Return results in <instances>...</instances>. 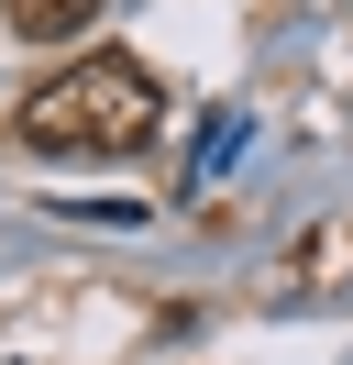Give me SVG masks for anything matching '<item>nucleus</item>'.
<instances>
[{
  "instance_id": "1",
  "label": "nucleus",
  "mask_w": 353,
  "mask_h": 365,
  "mask_svg": "<svg viewBox=\"0 0 353 365\" xmlns=\"http://www.w3.org/2000/svg\"><path fill=\"white\" fill-rule=\"evenodd\" d=\"M154 122H166V89H154L132 56H78V67H56L33 100H22V144L33 155H144Z\"/></svg>"
},
{
  "instance_id": "2",
  "label": "nucleus",
  "mask_w": 353,
  "mask_h": 365,
  "mask_svg": "<svg viewBox=\"0 0 353 365\" xmlns=\"http://www.w3.org/2000/svg\"><path fill=\"white\" fill-rule=\"evenodd\" d=\"M110 0H0V34H22V45H66V34H88Z\"/></svg>"
}]
</instances>
